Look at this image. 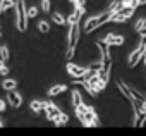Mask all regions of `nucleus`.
<instances>
[{
  "instance_id": "1",
  "label": "nucleus",
  "mask_w": 146,
  "mask_h": 136,
  "mask_svg": "<svg viewBox=\"0 0 146 136\" xmlns=\"http://www.w3.org/2000/svg\"><path fill=\"white\" fill-rule=\"evenodd\" d=\"M79 41V23L76 24H69V36H67V50H65V59L70 60L74 57L76 45Z\"/></svg>"
},
{
  "instance_id": "2",
  "label": "nucleus",
  "mask_w": 146,
  "mask_h": 136,
  "mask_svg": "<svg viewBox=\"0 0 146 136\" xmlns=\"http://www.w3.org/2000/svg\"><path fill=\"white\" fill-rule=\"evenodd\" d=\"M16 26L19 31H26L28 28V21H29V16H28V9H26V2L24 0H16Z\"/></svg>"
},
{
  "instance_id": "3",
  "label": "nucleus",
  "mask_w": 146,
  "mask_h": 136,
  "mask_svg": "<svg viewBox=\"0 0 146 136\" xmlns=\"http://www.w3.org/2000/svg\"><path fill=\"white\" fill-rule=\"evenodd\" d=\"M112 17V12L110 11H105L98 16H91L86 23H84V33H93L95 29H98L100 26H103L105 23H108Z\"/></svg>"
},
{
  "instance_id": "4",
  "label": "nucleus",
  "mask_w": 146,
  "mask_h": 136,
  "mask_svg": "<svg viewBox=\"0 0 146 136\" xmlns=\"http://www.w3.org/2000/svg\"><path fill=\"white\" fill-rule=\"evenodd\" d=\"M134 11H136V7H122L117 14H112L110 21H113V23H125V21H129L132 17Z\"/></svg>"
},
{
  "instance_id": "5",
  "label": "nucleus",
  "mask_w": 146,
  "mask_h": 136,
  "mask_svg": "<svg viewBox=\"0 0 146 136\" xmlns=\"http://www.w3.org/2000/svg\"><path fill=\"white\" fill-rule=\"evenodd\" d=\"M144 53H146V43H139V47L129 55V59H127V65H129V67H136L137 62L144 57Z\"/></svg>"
},
{
  "instance_id": "6",
  "label": "nucleus",
  "mask_w": 146,
  "mask_h": 136,
  "mask_svg": "<svg viewBox=\"0 0 146 136\" xmlns=\"http://www.w3.org/2000/svg\"><path fill=\"white\" fill-rule=\"evenodd\" d=\"M96 43V48H98V52H100V60H108L110 59V47L112 45H108L105 40H98V41H95Z\"/></svg>"
},
{
  "instance_id": "7",
  "label": "nucleus",
  "mask_w": 146,
  "mask_h": 136,
  "mask_svg": "<svg viewBox=\"0 0 146 136\" xmlns=\"http://www.w3.org/2000/svg\"><path fill=\"white\" fill-rule=\"evenodd\" d=\"M67 73H69V76H72V78H81V76H84L86 74V71H88V67H81V65H76V64H72V62H69L67 64Z\"/></svg>"
},
{
  "instance_id": "8",
  "label": "nucleus",
  "mask_w": 146,
  "mask_h": 136,
  "mask_svg": "<svg viewBox=\"0 0 146 136\" xmlns=\"http://www.w3.org/2000/svg\"><path fill=\"white\" fill-rule=\"evenodd\" d=\"M7 102H9V105H11V107H14V109H19V107L23 105V97H21V95L16 91V90H12V91H9Z\"/></svg>"
},
{
  "instance_id": "9",
  "label": "nucleus",
  "mask_w": 146,
  "mask_h": 136,
  "mask_svg": "<svg viewBox=\"0 0 146 136\" xmlns=\"http://www.w3.org/2000/svg\"><path fill=\"white\" fill-rule=\"evenodd\" d=\"M45 112H46V119L53 122V119L60 114V109H58L52 100H48V102H46V109H45Z\"/></svg>"
},
{
  "instance_id": "10",
  "label": "nucleus",
  "mask_w": 146,
  "mask_h": 136,
  "mask_svg": "<svg viewBox=\"0 0 146 136\" xmlns=\"http://www.w3.org/2000/svg\"><path fill=\"white\" fill-rule=\"evenodd\" d=\"M108 45H115V47H120V45H124V36H120V35H113V33H108L105 38H103Z\"/></svg>"
},
{
  "instance_id": "11",
  "label": "nucleus",
  "mask_w": 146,
  "mask_h": 136,
  "mask_svg": "<svg viewBox=\"0 0 146 136\" xmlns=\"http://www.w3.org/2000/svg\"><path fill=\"white\" fill-rule=\"evenodd\" d=\"M117 86H119V90H120V91L125 95V98H127V100L132 103V102H134V95H132V90H131V86H129V85H125L124 81H117Z\"/></svg>"
},
{
  "instance_id": "12",
  "label": "nucleus",
  "mask_w": 146,
  "mask_h": 136,
  "mask_svg": "<svg viewBox=\"0 0 146 136\" xmlns=\"http://www.w3.org/2000/svg\"><path fill=\"white\" fill-rule=\"evenodd\" d=\"M110 71H112V59H108V60L103 62L102 69H100V76H102L105 81H108V78H110Z\"/></svg>"
},
{
  "instance_id": "13",
  "label": "nucleus",
  "mask_w": 146,
  "mask_h": 136,
  "mask_svg": "<svg viewBox=\"0 0 146 136\" xmlns=\"http://www.w3.org/2000/svg\"><path fill=\"white\" fill-rule=\"evenodd\" d=\"M144 122H146V112L141 109L137 114H134V126H137V127H141V126H144Z\"/></svg>"
},
{
  "instance_id": "14",
  "label": "nucleus",
  "mask_w": 146,
  "mask_h": 136,
  "mask_svg": "<svg viewBox=\"0 0 146 136\" xmlns=\"http://www.w3.org/2000/svg\"><path fill=\"white\" fill-rule=\"evenodd\" d=\"M45 109H46V102H41V100H33L31 102V110L33 112L40 114V112H45Z\"/></svg>"
},
{
  "instance_id": "15",
  "label": "nucleus",
  "mask_w": 146,
  "mask_h": 136,
  "mask_svg": "<svg viewBox=\"0 0 146 136\" xmlns=\"http://www.w3.org/2000/svg\"><path fill=\"white\" fill-rule=\"evenodd\" d=\"M65 90H67V86H65V85H55V86H52V88L48 90V97H57V95L64 93Z\"/></svg>"
},
{
  "instance_id": "16",
  "label": "nucleus",
  "mask_w": 146,
  "mask_h": 136,
  "mask_svg": "<svg viewBox=\"0 0 146 136\" xmlns=\"http://www.w3.org/2000/svg\"><path fill=\"white\" fill-rule=\"evenodd\" d=\"M12 7H16V0H0V14H4Z\"/></svg>"
},
{
  "instance_id": "17",
  "label": "nucleus",
  "mask_w": 146,
  "mask_h": 136,
  "mask_svg": "<svg viewBox=\"0 0 146 136\" xmlns=\"http://www.w3.org/2000/svg\"><path fill=\"white\" fill-rule=\"evenodd\" d=\"M83 103L84 102H83V97H81L79 90H72V105H74V109L79 107V105H83Z\"/></svg>"
},
{
  "instance_id": "18",
  "label": "nucleus",
  "mask_w": 146,
  "mask_h": 136,
  "mask_svg": "<svg viewBox=\"0 0 146 136\" xmlns=\"http://www.w3.org/2000/svg\"><path fill=\"white\" fill-rule=\"evenodd\" d=\"M67 122H69V115L64 114V112H60V114L53 119V124H55V126H64V124H67Z\"/></svg>"
},
{
  "instance_id": "19",
  "label": "nucleus",
  "mask_w": 146,
  "mask_h": 136,
  "mask_svg": "<svg viewBox=\"0 0 146 136\" xmlns=\"http://www.w3.org/2000/svg\"><path fill=\"white\" fill-rule=\"evenodd\" d=\"M122 7H124L122 0H113V2H110V5H108V11H110L112 14H117Z\"/></svg>"
},
{
  "instance_id": "20",
  "label": "nucleus",
  "mask_w": 146,
  "mask_h": 136,
  "mask_svg": "<svg viewBox=\"0 0 146 136\" xmlns=\"http://www.w3.org/2000/svg\"><path fill=\"white\" fill-rule=\"evenodd\" d=\"M2 88H4L5 91H12V90L17 88V81H16V79H5V81L2 83Z\"/></svg>"
},
{
  "instance_id": "21",
  "label": "nucleus",
  "mask_w": 146,
  "mask_h": 136,
  "mask_svg": "<svg viewBox=\"0 0 146 136\" xmlns=\"http://www.w3.org/2000/svg\"><path fill=\"white\" fill-rule=\"evenodd\" d=\"M52 21H53L55 24H58V26L67 24V17H64V16H62V14H58V12H55V14L52 16Z\"/></svg>"
},
{
  "instance_id": "22",
  "label": "nucleus",
  "mask_w": 146,
  "mask_h": 136,
  "mask_svg": "<svg viewBox=\"0 0 146 136\" xmlns=\"http://www.w3.org/2000/svg\"><path fill=\"white\" fill-rule=\"evenodd\" d=\"M144 28H146V19H144V17H139V19L136 21V24H134V29L139 33V31H143Z\"/></svg>"
},
{
  "instance_id": "23",
  "label": "nucleus",
  "mask_w": 146,
  "mask_h": 136,
  "mask_svg": "<svg viewBox=\"0 0 146 136\" xmlns=\"http://www.w3.org/2000/svg\"><path fill=\"white\" fill-rule=\"evenodd\" d=\"M0 59H2L4 62H7V60H9V48H7L5 45L0 47Z\"/></svg>"
},
{
  "instance_id": "24",
  "label": "nucleus",
  "mask_w": 146,
  "mask_h": 136,
  "mask_svg": "<svg viewBox=\"0 0 146 136\" xmlns=\"http://www.w3.org/2000/svg\"><path fill=\"white\" fill-rule=\"evenodd\" d=\"M38 29H40L41 33H48V31H50V24H48L46 21H40V23H38Z\"/></svg>"
},
{
  "instance_id": "25",
  "label": "nucleus",
  "mask_w": 146,
  "mask_h": 136,
  "mask_svg": "<svg viewBox=\"0 0 146 136\" xmlns=\"http://www.w3.org/2000/svg\"><path fill=\"white\" fill-rule=\"evenodd\" d=\"M72 5H74V9H79V11H86V0H78V2H74V4H72Z\"/></svg>"
},
{
  "instance_id": "26",
  "label": "nucleus",
  "mask_w": 146,
  "mask_h": 136,
  "mask_svg": "<svg viewBox=\"0 0 146 136\" xmlns=\"http://www.w3.org/2000/svg\"><path fill=\"white\" fill-rule=\"evenodd\" d=\"M28 16H29V19H31V17H36V16H38V9H36V7H29V9H28Z\"/></svg>"
},
{
  "instance_id": "27",
  "label": "nucleus",
  "mask_w": 146,
  "mask_h": 136,
  "mask_svg": "<svg viewBox=\"0 0 146 136\" xmlns=\"http://www.w3.org/2000/svg\"><path fill=\"white\" fill-rule=\"evenodd\" d=\"M41 9H43L45 12L50 11V0H41Z\"/></svg>"
},
{
  "instance_id": "28",
  "label": "nucleus",
  "mask_w": 146,
  "mask_h": 136,
  "mask_svg": "<svg viewBox=\"0 0 146 136\" xmlns=\"http://www.w3.org/2000/svg\"><path fill=\"white\" fill-rule=\"evenodd\" d=\"M0 74H2V76H7L9 74V67L4 64V65H0Z\"/></svg>"
},
{
  "instance_id": "29",
  "label": "nucleus",
  "mask_w": 146,
  "mask_h": 136,
  "mask_svg": "<svg viewBox=\"0 0 146 136\" xmlns=\"http://www.w3.org/2000/svg\"><path fill=\"white\" fill-rule=\"evenodd\" d=\"M5 107H7V102H5L4 98H0V112H4V110H5Z\"/></svg>"
},
{
  "instance_id": "30",
  "label": "nucleus",
  "mask_w": 146,
  "mask_h": 136,
  "mask_svg": "<svg viewBox=\"0 0 146 136\" xmlns=\"http://www.w3.org/2000/svg\"><path fill=\"white\" fill-rule=\"evenodd\" d=\"M139 35H141V43H146V28L143 31H139Z\"/></svg>"
},
{
  "instance_id": "31",
  "label": "nucleus",
  "mask_w": 146,
  "mask_h": 136,
  "mask_svg": "<svg viewBox=\"0 0 146 136\" xmlns=\"http://www.w3.org/2000/svg\"><path fill=\"white\" fill-rule=\"evenodd\" d=\"M137 5H146V0H137V4H136V7Z\"/></svg>"
},
{
  "instance_id": "32",
  "label": "nucleus",
  "mask_w": 146,
  "mask_h": 136,
  "mask_svg": "<svg viewBox=\"0 0 146 136\" xmlns=\"http://www.w3.org/2000/svg\"><path fill=\"white\" fill-rule=\"evenodd\" d=\"M141 109L146 112V100H143V102H141Z\"/></svg>"
},
{
  "instance_id": "33",
  "label": "nucleus",
  "mask_w": 146,
  "mask_h": 136,
  "mask_svg": "<svg viewBox=\"0 0 146 136\" xmlns=\"http://www.w3.org/2000/svg\"><path fill=\"white\" fill-rule=\"evenodd\" d=\"M4 64H5V62H4V60H2V59H0V65H4Z\"/></svg>"
},
{
  "instance_id": "34",
  "label": "nucleus",
  "mask_w": 146,
  "mask_h": 136,
  "mask_svg": "<svg viewBox=\"0 0 146 136\" xmlns=\"http://www.w3.org/2000/svg\"><path fill=\"white\" fill-rule=\"evenodd\" d=\"M69 2H70V4H74V2H78V0H69Z\"/></svg>"
},
{
  "instance_id": "35",
  "label": "nucleus",
  "mask_w": 146,
  "mask_h": 136,
  "mask_svg": "<svg viewBox=\"0 0 146 136\" xmlns=\"http://www.w3.org/2000/svg\"><path fill=\"white\" fill-rule=\"evenodd\" d=\"M2 126H4V122H2V121H0V127H2Z\"/></svg>"
},
{
  "instance_id": "36",
  "label": "nucleus",
  "mask_w": 146,
  "mask_h": 136,
  "mask_svg": "<svg viewBox=\"0 0 146 136\" xmlns=\"http://www.w3.org/2000/svg\"><path fill=\"white\" fill-rule=\"evenodd\" d=\"M144 62H146V53H144Z\"/></svg>"
},
{
  "instance_id": "37",
  "label": "nucleus",
  "mask_w": 146,
  "mask_h": 136,
  "mask_svg": "<svg viewBox=\"0 0 146 136\" xmlns=\"http://www.w3.org/2000/svg\"><path fill=\"white\" fill-rule=\"evenodd\" d=\"M0 36H2V33H0Z\"/></svg>"
}]
</instances>
